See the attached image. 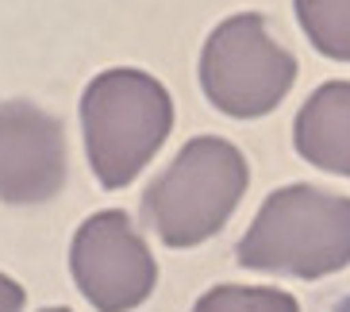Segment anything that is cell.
I'll return each instance as SVG.
<instances>
[{
  "instance_id": "obj_6",
  "label": "cell",
  "mask_w": 350,
  "mask_h": 312,
  "mask_svg": "<svg viewBox=\"0 0 350 312\" xmlns=\"http://www.w3.org/2000/svg\"><path fill=\"white\" fill-rule=\"evenodd\" d=\"M66 185V131L31 101H0V200L42 205Z\"/></svg>"
},
{
  "instance_id": "obj_11",
  "label": "cell",
  "mask_w": 350,
  "mask_h": 312,
  "mask_svg": "<svg viewBox=\"0 0 350 312\" xmlns=\"http://www.w3.org/2000/svg\"><path fill=\"white\" fill-rule=\"evenodd\" d=\"M331 312H350V297H342V301L335 304V309H331Z\"/></svg>"
},
{
  "instance_id": "obj_12",
  "label": "cell",
  "mask_w": 350,
  "mask_h": 312,
  "mask_svg": "<svg viewBox=\"0 0 350 312\" xmlns=\"http://www.w3.org/2000/svg\"><path fill=\"white\" fill-rule=\"evenodd\" d=\"M42 312H70V309H42Z\"/></svg>"
},
{
  "instance_id": "obj_1",
  "label": "cell",
  "mask_w": 350,
  "mask_h": 312,
  "mask_svg": "<svg viewBox=\"0 0 350 312\" xmlns=\"http://www.w3.org/2000/svg\"><path fill=\"white\" fill-rule=\"evenodd\" d=\"M239 266L316 281L350 266V197L316 185L273 189L235 247Z\"/></svg>"
},
{
  "instance_id": "obj_2",
  "label": "cell",
  "mask_w": 350,
  "mask_h": 312,
  "mask_svg": "<svg viewBox=\"0 0 350 312\" xmlns=\"http://www.w3.org/2000/svg\"><path fill=\"white\" fill-rule=\"evenodd\" d=\"M250 185V166L235 143L219 135L189 139L177 158L146 185L143 224L165 247H196L231 220Z\"/></svg>"
},
{
  "instance_id": "obj_10",
  "label": "cell",
  "mask_w": 350,
  "mask_h": 312,
  "mask_svg": "<svg viewBox=\"0 0 350 312\" xmlns=\"http://www.w3.org/2000/svg\"><path fill=\"white\" fill-rule=\"evenodd\" d=\"M0 312H23V285L0 274Z\"/></svg>"
},
{
  "instance_id": "obj_8",
  "label": "cell",
  "mask_w": 350,
  "mask_h": 312,
  "mask_svg": "<svg viewBox=\"0 0 350 312\" xmlns=\"http://www.w3.org/2000/svg\"><path fill=\"white\" fill-rule=\"evenodd\" d=\"M293 8L319 54L350 62V0H293Z\"/></svg>"
},
{
  "instance_id": "obj_7",
  "label": "cell",
  "mask_w": 350,
  "mask_h": 312,
  "mask_svg": "<svg viewBox=\"0 0 350 312\" xmlns=\"http://www.w3.org/2000/svg\"><path fill=\"white\" fill-rule=\"evenodd\" d=\"M293 146L316 170L350 177V81H327L304 101L293 124Z\"/></svg>"
},
{
  "instance_id": "obj_3",
  "label": "cell",
  "mask_w": 350,
  "mask_h": 312,
  "mask_svg": "<svg viewBox=\"0 0 350 312\" xmlns=\"http://www.w3.org/2000/svg\"><path fill=\"white\" fill-rule=\"evenodd\" d=\"M174 127L165 85L143 70H104L81 93L89 166L104 189H124L146 170Z\"/></svg>"
},
{
  "instance_id": "obj_9",
  "label": "cell",
  "mask_w": 350,
  "mask_h": 312,
  "mask_svg": "<svg viewBox=\"0 0 350 312\" xmlns=\"http://www.w3.org/2000/svg\"><path fill=\"white\" fill-rule=\"evenodd\" d=\"M193 312H300L297 297L273 285H216L208 289Z\"/></svg>"
},
{
  "instance_id": "obj_4",
  "label": "cell",
  "mask_w": 350,
  "mask_h": 312,
  "mask_svg": "<svg viewBox=\"0 0 350 312\" xmlns=\"http://www.w3.org/2000/svg\"><path fill=\"white\" fill-rule=\"evenodd\" d=\"M297 81V58L269 31L258 12H239L208 35L200 51V89L212 108L254 120L273 112Z\"/></svg>"
},
{
  "instance_id": "obj_5",
  "label": "cell",
  "mask_w": 350,
  "mask_h": 312,
  "mask_svg": "<svg viewBox=\"0 0 350 312\" xmlns=\"http://www.w3.org/2000/svg\"><path fill=\"white\" fill-rule=\"evenodd\" d=\"M70 270L77 289L96 312H131L154 293L158 262L135 220L120 208L89 216L73 235Z\"/></svg>"
}]
</instances>
